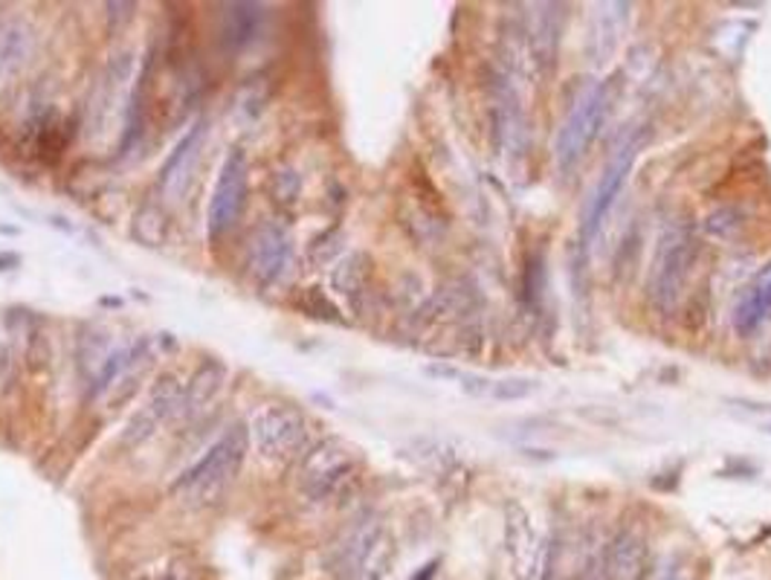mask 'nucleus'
<instances>
[{"mask_svg":"<svg viewBox=\"0 0 771 580\" xmlns=\"http://www.w3.org/2000/svg\"><path fill=\"white\" fill-rule=\"evenodd\" d=\"M247 450L250 433L239 424V427H233V430L217 438L195 468L180 476L177 482H174V493L183 502H189V506H215L217 499L230 490V485L235 482V476L241 474Z\"/></svg>","mask_w":771,"mask_h":580,"instance_id":"1","label":"nucleus"},{"mask_svg":"<svg viewBox=\"0 0 771 580\" xmlns=\"http://www.w3.org/2000/svg\"><path fill=\"white\" fill-rule=\"evenodd\" d=\"M612 108V88L607 82L589 84L577 93V99L569 105L566 120L560 122V131L555 136V163L560 174H571L580 160L589 154L595 140L603 131V122Z\"/></svg>","mask_w":771,"mask_h":580,"instance_id":"2","label":"nucleus"},{"mask_svg":"<svg viewBox=\"0 0 771 580\" xmlns=\"http://www.w3.org/2000/svg\"><path fill=\"white\" fill-rule=\"evenodd\" d=\"M693 262H697V242H693L688 226H667L659 235V244L652 253L650 279H647V294H650L656 308L665 314L676 308V302H679L690 273H693Z\"/></svg>","mask_w":771,"mask_h":580,"instance_id":"3","label":"nucleus"},{"mask_svg":"<svg viewBox=\"0 0 771 580\" xmlns=\"http://www.w3.org/2000/svg\"><path fill=\"white\" fill-rule=\"evenodd\" d=\"M359 474V452L343 438H328L307 452L300 468V490L311 502L337 499Z\"/></svg>","mask_w":771,"mask_h":580,"instance_id":"4","label":"nucleus"},{"mask_svg":"<svg viewBox=\"0 0 771 580\" xmlns=\"http://www.w3.org/2000/svg\"><path fill=\"white\" fill-rule=\"evenodd\" d=\"M395 546L377 520H363L337 549L334 572L337 580H386Z\"/></svg>","mask_w":771,"mask_h":580,"instance_id":"5","label":"nucleus"},{"mask_svg":"<svg viewBox=\"0 0 771 580\" xmlns=\"http://www.w3.org/2000/svg\"><path fill=\"white\" fill-rule=\"evenodd\" d=\"M250 436L255 441V450L262 452L264 459L287 465L305 447L307 421L305 415L291 404H267L253 415Z\"/></svg>","mask_w":771,"mask_h":580,"instance_id":"6","label":"nucleus"},{"mask_svg":"<svg viewBox=\"0 0 771 580\" xmlns=\"http://www.w3.org/2000/svg\"><path fill=\"white\" fill-rule=\"evenodd\" d=\"M505 549H508L514 580H546L551 549L546 537L537 535L528 508L517 499L505 502Z\"/></svg>","mask_w":771,"mask_h":580,"instance_id":"7","label":"nucleus"},{"mask_svg":"<svg viewBox=\"0 0 771 580\" xmlns=\"http://www.w3.org/2000/svg\"><path fill=\"white\" fill-rule=\"evenodd\" d=\"M247 186H250V163L247 154L241 149L230 151L224 160V166L217 172L215 189L210 197V212H206V230L210 238L217 242L226 233H233L235 224L244 215L247 206Z\"/></svg>","mask_w":771,"mask_h":580,"instance_id":"8","label":"nucleus"},{"mask_svg":"<svg viewBox=\"0 0 771 580\" xmlns=\"http://www.w3.org/2000/svg\"><path fill=\"white\" fill-rule=\"evenodd\" d=\"M645 140H647L645 131H636V134H627V140H621L618 149L612 151V157H609L607 169H603L598 186H595L592 197H589V206H586V215H584L586 242H592L595 233L600 230V224H603L609 212H612L615 201H618V195H621L623 183H627V177L632 174V166H636L638 154H641V149H645Z\"/></svg>","mask_w":771,"mask_h":580,"instance_id":"9","label":"nucleus"},{"mask_svg":"<svg viewBox=\"0 0 771 580\" xmlns=\"http://www.w3.org/2000/svg\"><path fill=\"white\" fill-rule=\"evenodd\" d=\"M206 131L210 125L206 122H195L189 134L183 136L177 143V149L172 151V157L165 160L163 172H160V195H163L165 204H177L183 197L189 195V186L195 181V169L197 160H201L203 151V140H206Z\"/></svg>","mask_w":771,"mask_h":580,"instance_id":"10","label":"nucleus"},{"mask_svg":"<svg viewBox=\"0 0 771 580\" xmlns=\"http://www.w3.org/2000/svg\"><path fill=\"white\" fill-rule=\"evenodd\" d=\"M525 44H528V55L539 75L555 70L557 50H560V7L557 3L534 7L531 18L525 23Z\"/></svg>","mask_w":771,"mask_h":580,"instance_id":"11","label":"nucleus"},{"mask_svg":"<svg viewBox=\"0 0 771 580\" xmlns=\"http://www.w3.org/2000/svg\"><path fill=\"white\" fill-rule=\"evenodd\" d=\"M607 580H647L650 574V549L638 528H623L612 537L607 549Z\"/></svg>","mask_w":771,"mask_h":580,"instance_id":"12","label":"nucleus"},{"mask_svg":"<svg viewBox=\"0 0 771 580\" xmlns=\"http://www.w3.org/2000/svg\"><path fill=\"white\" fill-rule=\"evenodd\" d=\"M291 264V238L282 226L264 224L250 242V271L258 282H276Z\"/></svg>","mask_w":771,"mask_h":580,"instance_id":"13","label":"nucleus"},{"mask_svg":"<svg viewBox=\"0 0 771 580\" xmlns=\"http://www.w3.org/2000/svg\"><path fill=\"white\" fill-rule=\"evenodd\" d=\"M32 47H35V38H32L30 23L21 18L0 21V93L9 91L18 82V75L27 70Z\"/></svg>","mask_w":771,"mask_h":580,"instance_id":"14","label":"nucleus"},{"mask_svg":"<svg viewBox=\"0 0 771 580\" xmlns=\"http://www.w3.org/2000/svg\"><path fill=\"white\" fill-rule=\"evenodd\" d=\"M771 311V264L754 279V285L745 287V294L734 305V328L740 334H751L757 325L769 317Z\"/></svg>","mask_w":771,"mask_h":580,"instance_id":"15","label":"nucleus"},{"mask_svg":"<svg viewBox=\"0 0 771 580\" xmlns=\"http://www.w3.org/2000/svg\"><path fill=\"white\" fill-rule=\"evenodd\" d=\"M177 404H180L177 384H174L172 377H163V380L158 384V389H154V395H151L149 407H145L143 413L134 418V424H131V433H128V436L136 438V441L149 438L151 433L158 430L160 424L169 418V413H172Z\"/></svg>","mask_w":771,"mask_h":580,"instance_id":"16","label":"nucleus"},{"mask_svg":"<svg viewBox=\"0 0 771 580\" xmlns=\"http://www.w3.org/2000/svg\"><path fill=\"white\" fill-rule=\"evenodd\" d=\"M627 3H603V7H598V16H595L592 23V50L598 61L615 53V44H618V38L627 27Z\"/></svg>","mask_w":771,"mask_h":580,"instance_id":"17","label":"nucleus"},{"mask_svg":"<svg viewBox=\"0 0 771 580\" xmlns=\"http://www.w3.org/2000/svg\"><path fill=\"white\" fill-rule=\"evenodd\" d=\"M264 12L258 3H230L224 12V38L233 50L247 47L262 30Z\"/></svg>","mask_w":771,"mask_h":580,"instance_id":"18","label":"nucleus"},{"mask_svg":"<svg viewBox=\"0 0 771 580\" xmlns=\"http://www.w3.org/2000/svg\"><path fill=\"white\" fill-rule=\"evenodd\" d=\"M366 256L354 253V256L345 258V262L339 264V271L334 273V285H337L343 294H357L359 287H363V282H366Z\"/></svg>","mask_w":771,"mask_h":580,"instance_id":"19","label":"nucleus"},{"mask_svg":"<svg viewBox=\"0 0 771 580\" xmlns=\"http://www.w3.org/2000/svg\"><path fill=\"white\" fill-rule=\"evenodd\" d=\"M534 393H537V380H528V377H508L490 386V395L499 400H523Z\"/></svg>","mask_w":771,"mask_h":580,"instance_id":"20","label":"nucleus"}]
</instances>
